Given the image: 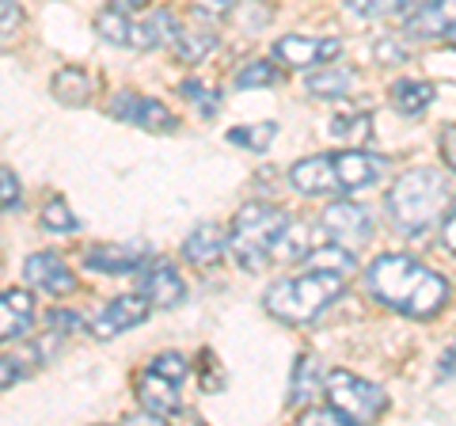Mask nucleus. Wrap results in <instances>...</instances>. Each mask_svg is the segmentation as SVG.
Returning a JSON list of instances; mask_svg holds the SVG:
<instances>
[{
    "label": "nucleus",
    "instance_id": "f257e3e1",
    "mask_svg": "<svg viewBox=\"0 0 456 426\" xmlns=\"http://www.w3.org/2000/svg\"><path fill=\"white\" fill-rule=\"evenodd\" d=\"M369 293L411 320H430L449 305V282L411 255H377L365 271Z\"/></svg>",
    "mask_w": 456,
    "mask_h": 426
},
{
    "label": "nucleus",
    "instance_id": "f03ea898",
    "mask_svg": "<svg viewBox=\"0 0 456 426\" xmlns=\"http://www.w3.org/2000/svg\"><path fill=\"white\" fill-rule=\"evenodd\" d=\"M384 209H388V221L399 233H407V236L426 233L430 225H437L452 209L449 172L441 176V172H434V168H415V172L399 176L388 187Z\"/></svg>",
    "mask_w": 456,
    "mask_h": 426
},
{
    "label": "nucleus",
    "instance_id": "7ed1b4c3",
    "mask_svg": "<svg viewBox=\"0 0 456 426\" xmlns=\"http://www.w3.org/2000/svg\"><path fill=\"white\" fill-rule=\"evenodd\" d=\"M342 290H346V274L308 271V274L274 282V286L266 290L263 305L270 316H278L281 324H312L335 297H342Z\"/></svg>",
    "mask_w": 456,
    "mask_h": 426
},
{
    "label": "nucleus",
    "instance_id": "20e7f679",
    "mask_svg": "<svg viewBox=\"0 0 456 426\" xmlns=\"http://www.w3.org/2000/svg\"><path fill=\"white\" fill-rule=\"evenodd\" d=\"M289 225V213L266 202H248L236 209L232 225H228V251L244 271H263L274 263V244L281 229Z\"/></svg>",
    "mask_w": 456,
    "mask_h": 426
},
{
    "label": "nucleus",
    "instance_id": "39448f33",
    "mask_svg": "<svg viewBox=\"0 0 456 426\" xmlns=\"http://www.w3.org/2000/svg\"><path fill=\"white\" fill-rule=\"evenodd\" d=\"M323 392H327V404L346 411L350 422H373L388 411V396L380 392V385L350 373V369H331L323 377Z\"/></svg>",
    "mask_w": 456,
    "mask_h": 426
},
{
    "label": "nucleus",
    "instance_id": "423d86ee",
    "mask_svg": "<svg viewBox=\"0 0 456 426\" xmlns=\"http://www.w3.org/2000/svg\"><path fill=\"white\" fill-rule=\"evenodd\" d=\"M320 233L331 236V244L358 248L373 236V217H369L365 206L350 202V198H338V202H331L320 213Z\"/></svg>",
    "mask_w": 456,
    "mask_h": 426
},
{
    "label": "nucleus",
    "instance_id": "0eeeda50",
    "mask_svg": "<svg viewBox=\"0 0 456 426\" xmlns=\"http://www.w3.org/2000/svg\"><path fill=\"white\" fill-rule=\"evenodd\" d=\"M331 156V176H335V187L338 194H354V191H365L384 176L388 160L373 152H362L358 145L354 149H342V152H327Z\"/></svg>",
    "mask_w": 456,
    "mask_h": 426
},
{
    "label": "nucleus",
    "instance_id": "6e6552de",
    "mask_svg": "<svg viewBox=\"0 0 456 426\" xmlns=\"http://www.w3.org/2000/svg\"><path fill=\"white\" fill-rule=\"evenodd\" d=\"M110 115L137 126V130H149V134H171L179 130L175 115L160 103V99H149V95H137V92H118L110 99Z\"/></svg>",
    "mask_w": 456,
    "mask_h": 426
},
{
    "label": "nucleus",
    "instance_id": "1a4fd4ad",
    "mask_svg": "<svg viewBox=\"0 0 456 426\" xmlns=\"http://www.w3.org/2000/svg\"><path fill=\"white\" fill-rule=\"evenodd\" d=\"M23 278H27V286L38 290V293H46V297H65V293L77 290V274L69 271V263L61 259V255H53V251L27 255Z\"/></svg>",
    "mask_w": 456,
    "mask_h": 426
},
{
    "label": "nucleus",
    "instance_id": "9d476101",
    "mask_svg": "<svg viewBox=\"0 0 456 426\" xmlns=\"http://www.w3.org/2000/svg\"><path fill=\"white\" fill-rule=\"evenodd\" d=\"M149 259V240H122V244H103L84 255V266L95 274H137Z\"/></svg>",
    "mask_w": 456,
    "mask_h": 426
},
{
    "label": "nucleus",
    "instance_id": "9b49d317",
    "mask_svg": "<svg viewBox=\"0 0 456 426\" xmlns=\"http://www.w3.org/2000/svg\"><path fill=\"white\" fill-rule=\"evenodd\" d=\"M342 53L338 38H305V35H285L274 42V61L289 65V69H308V65H323L335 61Z\"/></svg>",
    "mask_w": 456,
    "mask_h": 426
},
{
    "label": "nucleus",
    "instance_id": "f8f14e48",
    "mask_svg": "<svg viewBox=\"0 0 456 426\" xmlns=\"http://www.w3.org/2000/svg\"><path fill=\"white\" fill-rule=\"evenodd\" d=\"M149 312H152V305L141 293H122V297H114V301H107V308L92 320V332L99 339H114V335L137 328V324H145Z\"/></svg>",
    "mask_w": 456,
    "mask_h": 426
},
{
    "label": "nucleus",
    "instance_id": "ddd939ff",
    "mask_svg": "<svg viewBox=\"0 0 456 426\" xmlns=\"http://www.w3.org/2000/svg\"><path fill=\"white\" fill-rule=\"evenodd\" d=\"M141 297H145L152 308H175V305H183V297H187V282L179 278V271L167 259H156L141 271Z\"/></svg>",
    "mask_w": 456,
    "mask_h": 426
},
{
    "label": "nucleus",
    "instance_id": "4468645a",
    "mask_svg": "<svg viewBox=\"0 0 456 426\" xmlns=\"http://www.w3.org/2000/svg\"><path fill=\"white\" fill-rule=\"evenodd\" d=\"M403 27L411 38H452V0H415Z\"/></svg>",
    "mask_w": 456,
    "mask_h": 426
},
{
    "label": "nucleus",
    "instance_id": "2eb2a0df",
    "mask_svg": "<svg viewBox=\"0 0 456 426\" xmlns=\"http://www.w3.org/2000/svg\"><path fill=\"white\" fill-rule=\"evenodd\" d=\"M228 255V233L221 225H198V229L183 240V259L194 266H221V259Z\"/></svg>",
    "mask_w": 456,
    "mask_h": 426
},
{
    "label": "nucleus",
    "instance_id": "dca6fc26",
    "mask_svg": "<svg viewBox=\"0 0 456 426\" xmlns=\"http://www.w3.org/2000/svg\"><path fill=\"white\" fill-rule=\"evenodd\" d=\"M289 183H293V191L312 194V198H320V194H338L335 176H331V156H327V152L297 160V164L289 168Z\"/></svg>",
    "mask_w": 456,
    "mask_h": 426
},
{
    "label": "nucleus",
    "instance_id": "f3484780",
    "mask_svg": "<svg viewBox=\"0 0 456 426\" xmlns=\"http://www.w3.org/2000/svg\"><path fill=\"white\" fill-rule=\"evenodd\" d=\"M137 404L156 419L175 415L179 411V385L175 381H167V377H160V373H152V369H145L141 381H137Z\"/></svg>",
    "mask_w": 456,
    "mask_h": 426
},
{
    "label": "nucleus",
    "instance_id": "a211bd4d",
    "mask_svg": "<svg viewBox=\"0 0 456 426\" xmlns=\"http://www.w3.org/2000/svg\"><path fill=\"white\" fill-rule=\"evenodd\" d=\"M35 320V301L27 290H4L0 293V343L20 339Z\"/></svg>",
    "mask_w": 456,
    "mask_h": 426
},
{
    "label": "nucleus",
    "instance_id": "6ab92c4d",
    "mask_svg": "<svg viewBox=\"0 0 456 426\" xmlns=\"http://www.w3.org/2000/svg\"><path fill=\"white\" fill-rule=\"evenodd\" d=\"M167 46L175 50V58H179V61L198 65V61H206V58H209L213 46H217V31H209V27H183V23H179Z\"/></svg>",
    "mask_w": 456,
    "mask_h": 426
},
{
    "label": "nucleus",
    "instance_id": "aec40b11",
    "mask_svg": "<svg viewBox=\"0 0 456 426\" xmlns=\"http://www.w3.org/2000/svg\"><path fill=\"white\" fill-rule=\"evenodd\" d=\"M323 389V373L312 354H301V358L293 362V377H289V396H285V404L289 407H305L308 400H316Z\"/></svg>",
    "mask_w": 456,
    "mask_h": 426
},
{
    "label": "nucleus",
    "instance_id": "412c9836",
    "mask_svg": "<svg viewBox=\"0 0 456 426\" xmlns=\"http://www.w3.org/2000/svg\"><path fill=\"white\" fill-rule=\"evenodd\" d=\"M50 92L57 103H65V107H84L92 99V77L84 73V69L77 65H65V69H57L53 80H50Z\"/></svg>",
    "mask_w": 456,
    "mask_h": 426
},
{
    "label": "nucleus",
    "instance_id": "4be33fe9",
    "mask_svg": "<svg viewBox=\"0 0 456 426\" xmlns=\"http://www.w3.org/2000/svg\"><path fill=\"white\" fill-rule=\"evenodd\" d=\"M434 95H437L434 84H426V80H395V84H392V107H395L403 119L422 115V111L434 103Z\"/></svg>",
    "mask_w": 456,
    "mask_h": 426
},
{
    "label": "nucleus",
    "instance_id": "5701e85b",
    "mask_svg": "<svg viewBox=\"0 0 456 426\" xmlns=\"http://www.w3.org/2000/svg\"><path fill=\"white\" fill-rule=\"evenodd\" d=\"M305 271H335V274H350L358 259H354V248H342V244H327L320 251H305Z\"/></svg>",
    "mask_w": 456,
    "mask_h": 426
},
{
    "label": "nucleus",
    "instance_id": "b1692460",
    "mask_svg": "<svg viewBox=\"0 0 456 426\" xmlns=\"http://www.w3.org/2000/svg\"><path fill=\"white\" fill-rule=\"evenodd\" d=\"M358 84V73L354 69H323V73H312L308 77V92L320 95V99H342L354 92Z\"/></svg>",
    "mask_w": 456,
    "mask_h": 426
},
{
    "label": "nucleus",
    "instance_id": "393cba45",
    "mask_svg": "<svg viewBox=\"0 0 456 426\" xmlns=\"http://www.w3.org/2000/svg\"><path fill=\"white\" fill-rule=\"evenodd\" d=\"M281 80H285V69H281L278 61L263 58V61H251V65L240 69L236 80H232V88H240V92H251V88H278Z\"/></svg>",
    "mask_w": 456,
    "mask_h": 426
},
{
    "label": "nucleus",
    "instance_id": "a878e982",
    "mask_svg": "<svg viewBox=\"0 0 456 426\" xmlns=\"http://www.w3.org/2000/svg\"><path fill=\"white\" fill-rule=\"evenodd\" d=\"M278 134V122H259V126H232L228 130V145L248 149V152H263L270 149V141Z\"/></svg>",
    "mask_w": 456,
    "mask_h": 426
},
{
    "label": "nucleus",
    "instance_id": "bb28decb",
    "mask_svg": "<svg viewBox=\"0 0 456 426\" xmlns=\"http://www.w3.org/2000/svg\"><path fill=\"white\" fill-rule=\"evenodd\" d=\"M130 27H134V20L126 16L122 8H107L95 16V31L107 42H114V46H130Z\"/></svg>",
    "mask_w": 456,
    "mask_h": 426
},
{
    "label": "nucleus",
    "instance_id": "cd10ccee",
    "mask_svg": "<svg viewBox=\"0 0 456 426\" xmlns=\"http://www.w3.org/2000/svg\"><path fill=\"white\" fill-rule=\"evenodd\" d=\"M331 134L338 141H350V149L365 145V141L373 137V119L369 115H338V119H331Z\"/></svg>",
    "mask_w": 456,
    "mask_h": 426
},
{
    "label": "nucleus",
    "instance_id": "c85d7f7f",
    "mask_svg": "<svg viewBox=\"0 0 456 426\" xmlns=\"http://www.w3.org/2000/svg\"><path fill=\"white\" fill-rule=\"evenodd\" d=\"M42 229H50V233H73V229H80V221H77V213L65 206V198H50L46 209H42Z\"/></svg>",
    "mask_w": 456,
    "mask_h": 426
},
{
    "label": "nucleus",
    "instance_id": "c756f323",
    "mask_svg": "<svg viewBox=\"0 0 456 426\" xmlns=\"http://www.w3.org/2000/svg\"><path fill=\"white\" fill-rule=\"evenodd\" d=\"M350 12H358L365 20H380V16H395V12H407L415 0H342Z\"/></svg>",
    "mask_w": 456,
    "mask_h": 426
},
{
    "label": "nucleus",
    "instance_id": "7c9ffc66",
    "mask_svg": "<svg viewBox=\"0 0 456 426\" xmlns=\"http://www.w3.org/2000/svg\"><path fill=\"white\" fill-rule=\"evenodd\" d=\"M297 422L301 426H346L350 415L346 411H338L335 404H312V407H301V415H297Z\"/></svg>",
    "mask_w": 456,
    "mask_h": 426
},
{
    "label": "nucleus",
    "instance_id": "2f4dec72",
    "mask_svg": "<svg viewBox=\"0 0 456 426\" xmlns=\"http://www.w3.org/2000/svg\"><path fill=\"white\" fill-rule=\"evenodd\" d=\"M149 369H152V373H160V377H167V381H175V385H183L187 373H191V362L183 358V354L167 350V354H156V358L149 362Z\"/></svg>",
    "mask_w": 456,
    "mask_h": 426
},
{
    "label": "nucleus",
    "instance_id": "473e14b6",
    "mask_svg": "<svg viewBox=\"0 0 456 426\" xmlns=\"http://www.w3.org/2000/svg\"><path fill=\"white\" fill-rule=\"evenodd\" d=\"M179 92H183V99H191L194 107H202V115H217L221 95H217V92H209L206 84H198V80H183V84H179Z\"/></svg>",
    "mask_w": 456,
    "mask_h": 426
},
{
    "label": "nucleus",
    "instance_id": "72a5a7b5",
    "mask_svg": "<svg viewBox=\"0 0 456 426\" xmlns=\"http://www.w3.org/2000/svg\"><path fill=\"white\" fill-rule=\"evenodd\" d=\"M20 202H23L20 176L12 168H0V209H20Z\"/></svg>",
    "mask_w": 456,
    "mask_h": 426
},
{
    "label": "nucleus",
    "instance_id": "f704fd0d",
    "mask_svg": "<svg viewBox=\"0 0 456 426\" xmlns=\"http://www.w3.org/2000/svg\"><path fill=\"white\" fill-rule=\"evenodd\" d=\"M23 23V8L16 0H0V35H12Z\"/></svg>",
    "mask_w": 456,
    "mask_h": 426
},
{
    "label": "nucleus",
    "instance_id": "c9c22d12",
    "mask_svg": "<svg viewBox=\"0 0 456 426\" xmlns=\"http://www.w3.org/2000/svg\"><path fill=\"white\" fill-rule=\"evenodd\" d=\"M16 381H23V365H16V358H0V389H12Z\"/></svg>",
    "mask_w": 456,
    "mask_h": 426
},
{
    "label": "nucleus",
    "instance_id": "e433bc0d",
    "mask_svg": "<svg viewBox=\"0 0 456 426\" xmlns=\"http://www.w3.org/2000/svg\"><path fill=\"white\" fill-rule=\"evenodd\" d=\"M240 4V0H194L198 12H206V16H228Z\"/></svg>",
    "mask_w": 456,
    "mask_h": 426
},
{
    "label": "nucleus",
    "instance_id": "4c0bfd02",
    "mask_svg": "<svg viewBox=\"0 0 456 426\" xmlns=\"http://www.w3.org/2000/svg\"><path fill=\"white\" fill-rule=\"evenodd\" d=\"M377 61H407V50L395 46L392 38H384V42H377Z\"/></svg>",
    "mask_w": 456,
    "mask_h": 426
},
{
    "label": "nucleus",
    "instance_id": "58836bf2",
    "mask_svg": "<svg viewBox=\"0 0 456 426\" xmlns=\"http://www.w3.org/2000/svg\"><path fill=\"white\" fill-rule=\"evenodd\" d=\"M452 145H456V126L445 122V130H441V149H445V164H449V168L456 164V149H452Z\"/></svg>",
    "mask_w": 456,
    "mask_h": 426
},
{
    "label": "nucleus",
    "instance_id": "ea45409f",
    "mask_svg": "<svg viewBox=\"0 0 456 426\" xmlns=\"http://www.w3.org/2000/svg\"><path fill=\"white\" fill-rule=\"evenodd\" d=\"M50 328H80V316L77 312H50Z\"/></svg>",
    "mask_w": 456,
    "mask_h": 426
},
{
    "label": "nucleus",
    "instance_id": "a19ab883",
    "mask_svg": "<svg viewBox=\"0 0 456 426\" xmlns=\"http://www.w3.org/2000/svg\"><path fill=\"white\" fill-rule=\"evenodd\" d=\"M441 236H445L441 244H445V248L452 251V248H456V217H452V209L445 213V229H441Z\"/></svg>",
    "mask_w": 456,
    "mask_h": 426
},
{
    "label": "nucleus",
    "instance_id": "79ce46f5",
    "mask_svg": "<svg viewBox=\"0 0 456 426\" xmlns=\"http://www.w3.org/2000/svg\"><path fill=\"white\" fill-rule=\"evenodd\" d=\"M437 377H445V381L452 377V347L445 350V358H441V369H437Z\"/></svg>",
    "mask_w": 456,
    "mask_h": 426
},
{
    "label": "nucleus",
    "instance_id": "37998d69",
    "mask_svg": "<svg viewBox=\"0 0 456 426\" xmlns=\"http://www.w3.org/2000/svg\"><path fill=\"white\" fill-rule=\"evenodd\" d=\"M145 4H149V0H114V8H122V12H137Z\"/></svg>",
    "mask_w": 456,
    "mask_h": 426
}]
</instances>
